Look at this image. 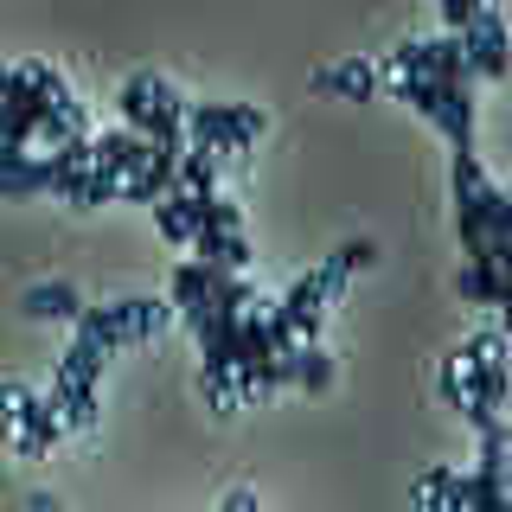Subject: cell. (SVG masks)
Returning a JSON list of instances; mask_svg holds the SVG:
<instances>
[{"instance_id":"26","label":"cell","mask_w":512,"mask_h":512,"mask_svg":"<svg viewBox=\"0 0 512 512\" xmlns=\"http://www.w3.org/2000/svg\"><path fill=\"white\" fill-rule=\"evenodd\" d=\"M506 474H512V455H506Z\"/></svg>"},{"instance_id":"4","label":"cell","mask_w":512,"mask_h":512,"mask_svg":"<svg viewBox=\"0 0 512 512\" xmlns=\"http://www.w3.org/2000/svg\"><path fill=\"white\" fill-rule=\"evenodd\" d=\"M455 39H461V52H468V64H474L480 77H506V64H512V26L493 7H480Z\"/></svg>"},{"instance_id":"9","label":"cell","mask_w":512,"mask_h":512,"mask_svg":"<svg viewBox=\"0 0 512 512\" xmlns=\"http://www.w3.org/2000/svg\"><path fill=\"white\" fill-rule=\"evenodd\" d=\"M45 397L64 410V429H96V404H103L96 384H84V378H71V372L52 365V391H45Z\"/></svg>"},{"instance_id":"12","label":"cell","mask_w":512,"mask_h":512,"mask_svg":"<svg viewBox=\"0 0 512 512\" xmlns=\"http://www.w3.org/2000/svg\"><path fill=\"white\" fill-rule=\"evenodd\" d=\"M282 378H288V384H301V391H327V384H333V359H327L320 346L301 340L295 352H282Z\"/></svg>"},{"instance_id":"1","label":"cell","mask_w":512,"mask_h":512,"mask_svg":"<svg viewBox=\"0 0 512 512\" xmlns=\"http://www.w3.org/2000/svg\"><path fill=\"white\" fill-rule=\"evenodd\" d=\"M372 263H378V244H365V237H359V244L333 250L320 269H308V276L288 288V295L276 301V314L288 320V327H295V340H308V346H314V340H320V314H327V301H340V295H346V282H352V276H365Z\"/></svg>"},{"instance_id":"13","label":"cell","mask_w":512,"mask_h":512,"mask_svg":"<svg viewBox=\"0 0 512 512\" xmlns=\"http://www.w3.org/2000/svg\"><path fill=\"white\" fill-rule=\"evenodd\" d=\"M455 288H461V301H474V308H500L506 276L493 263H480V256H468V263H461V276H455Z\"/></svg>"},{"instance_id":"23","label":"cell","mask_w":512,"mask_h":512,"mask_svg":"<svg viewBox=\"0 0 512 512\" xmlns=\"http://www.w3.org/2000/svg\"><path fill=\"white\" fill-rule=\"evenodd\" d=\"M26 512H64V506L52 500V493H32V500H26Z\"/></svg>"},{"instance_id":"7","label":"cell","mask_w":512,"mask_h":512,"mask_svg":"<svg viewBox=\"0 0 512 512\" xmlns=\"http://www.w3.org/2000/svg\"><path fill=\"white\" fill-rule=\"evenodd\" d=\"M52 186H58V160L52 154L0 160V192H7V199H32V192H52Z\"/></svg>"},{"instance_id":"3","label":"cell","mask_w":512,"mask_h":512,"mask_svg":"<svg viewBox=\"0 0 512 512\" xmlns=\"http://www.w3.org/2000/svg\"><path fill=\"white\" fill-rule=\"evenodd\" d=\"M263 135V109L256 103H186V148L199 154H244Z\"/></svg>"},{"instance_id":"17","label":"cell","mask_w":512,"mask_h":512,"mask_svg":"<svg viewBox=\"0 0 512 512\" xmlns=\"http://www.w3.org/2000/svg\"><path fill=\"white\" fill-rule=\"evenodd\" d=\"M429 77H436V84H468V77H474V64H468V52H461L455 32L436 39V71H429Z\"/></svg>"},{"instance_id":"25","label":"cell","mask_w":512,"mask_h":512,"mask_svg":"<svg viewBox=\"0 0 512 512\" xmlns=\"http://www.w3.org/2000/svg\"><path fill=\"white\" fill-rule=\"evenodd\" d=\"M500 327L512 333V282H506V295H500Z\"/></svg>"},{"instance_id":"15","label":"cell","mask_w":512,"mask_h":512,"mask_svg":"<svg viewBox=\"0 0 512 512\" xmlns=\"http://www.w3.org/2000/svg\"><path fill=\"white\" fill-rule=\"evenodd\" d=\"M103 359H109V352L96 346V340H84V333H77V340L64 346L58 372H71V378H84V384H103Z\"/></svg>"},{"instance_id":"18","label":"cell","mask_w":512,"mask_h":512,"mask_svg":"<svg viewBox=\"0 0 512 512\" xmlns=\"http://www.w3.org/2000/svg\"><path fill=\"white\" fill-rule=\"evenodd\" d=\"M455 480H461V468H429L423 480H416V506H423V512H442L448 493H455Z\"/></svg>"},{"instance_id":"22","label":"cell","mask_w":512,"mask_h":512,"mask_svg":"<svg viewBox=\"0 0 512 512\" xmlns=\"http://www.w3.org/2000/svg\"><path fill=\"white\" fill-rule=\"evenodd\" d=\"M480 7H487V0H442V20H448V32H461V26H468Z\"/></svg>"},{"instance_id":"27","label":"cell","mask_w":512,"mask_h":512,"mask_svg":"<svg viewBox=\"0 0 512 512\" xmlns=\"http://www.w3.org/2000/svg\"><path fill=\"white\" fill-rule=\"evenodd\" d=\"M461 512H468V506H461Z\"/></svg>"},{"instance_id":"6","label":"cell","mask_w":512,"mask_h":512,"mask_svg":"<svg viewBox=\"0 0 512 512\" xmlns=\"http://www.w3.org/2000/svg\"><path fill=\"white\" fill-rule=\"evenodd\" d=\"M384 64L372 58H346V64H327V71L314 77V90H327V96H352V103H365V96H378L384 90Z\"/></svg>"},{"instance_id":"11","label":"cell","mask_w":512,"mask_h":512,"mask_svg":"<svg viewBox=\"0 0 512 512\" xmlns=\"http://www.w3.org/2000/svg\"><path fill=\"white\" fill-rule=\"evenodd\" d=\"M192 250H199V263L231 269V276H244V269H250V244H244V231H199V237H192Z\"/></svg>"},{"instance_id":"20","label":"cell","mask_w":512,"mask_h":512,"mask_svg":"<svg viewBox=\"0 0 512 512\" xmlns=\"http://www.w3.org/2000/svg\"><path fill=\"white\" fill-rule=\"evenodd\" d=\"M442 397H448V404H468V359H461V352H448V359H442Z\"/></svg>"},{"instance_id":"14","label":"cell","mask_w":512,"mask_h":512,"mask_svg":"<svg viewBox=\"0 0 512 512\" xmlns=\"http://www.w3.org/2000/svg\"><path fill=\"white\" fill-rule=\"evenodd\" d=\"M173 186H180V192H205V199H212V192H218V160L199 154V148H186L180 167H173Z\"/></svg>"},{"instance_id":"5","label":"cell","mask_w":512,"mask_h":512,"mask_svg":"<svg viewBox=\"0 0 512 512\" xmlns=\"http://www.w3.org/2000/svg\"><path fill=\"white\" fill-rule=\"evenodd\" d=\"M90 154H96V167L103 173H141L154 160V141L148 135H135V128H109V135H90Z\"/></svg>"},{"instance_id":"24","label":"cell","mask_w":512,"mask_h":512,"mask_svg":"<svg viewBox=\"0 0 512 512\" xmlns=\"http://www.w3.org/2000/svg\"><path fill=\"white\" fill-rule=\"evenodd\" d=\"M218 512H256V500H250V493H231V500H224Z\"/></svg>"},{"instance_id":"16","label":"cell","mask_w":512,"mask_h":512,"mask_svg":"<svg viewBox=\"0 0 512 512\" xmlns=\"http://www.w3.org/2000/svg\"><path fill=\"white\" fill-rule=\"evenodd\" d=\"M167 301H173V314H192L199 301H212V295H205V263H180V269H173Z\"/></svg>"},{"instance_id":"19","label":"cell","mask_w":512,"mask_h":512,"mask_svg":"<svg viewBox=\"0 0 512 512\" xmlns=\"http://www.w3.org/2000/svg\"><path fill=\"white\" fill-rule=\"evenodd\" d=\"M154 224L167 231V244H192V231H186V212H180V199H154Z\"/></svg>"},{"instance_id":"2","label":"cell","mask_w":512,"mask_h":512,"mask_svg":"<svg viewBox=\"0 0 512 512\" xmlns=\"http://www.w3.org/2000/svg\"><path fill=\"white\" fill-rule=\"evenodd\" d=\"M173 320V301H154V295H128V301H109V308H84L71 320L84 340H96L103 352H116V346H141V340H154L160 327Z\"/></svg>"},{"instance_id":"21","label":"cell","mask_w":512,"mask_h":512,"mask_svg":"<svg viewBox=\"0 0 512 512\" xmlns=\"http://www.w3.org/2000/svg\"><path fill=\"white\" fill-rule=\"evenodd\" d=\"M397 96H404L410 109H423V116H436V77H391Z\"/></svg>"},{"instance_id":"10","label":"cell","mask_w":512,"mask_h":512,"mask_svg":"<svg viewBox=\"0 0 512 512\" xmlns=\"http://www.w3.org/2000/svg\"><path fill=\"white\" fill-rule=\"evenodd\" d=\"M20 314L26 320H77V314H84V301H77L71 282H32L26 295H20Z\"/></svg>"},{"instance_id":"8","label":"cell","mask_w":512,"mask_h":512,"mask_svg":"<svg viewBox=\"0 0 512 512\" xmlns=\"http://www.w3.org/2000/svg\"><path fill=\"white\" fill-rule=\"evenodd\" d=\"M429 122H436L455 148H474V96H468V84H436V116Z\"/></svg>"}]
</instances>
